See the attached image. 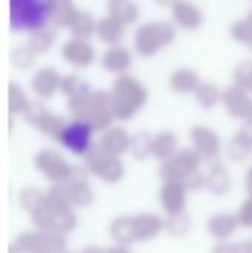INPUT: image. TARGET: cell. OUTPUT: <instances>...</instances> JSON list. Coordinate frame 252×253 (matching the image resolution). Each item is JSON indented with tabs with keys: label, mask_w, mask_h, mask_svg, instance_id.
<instances>
[{
	"label": "cell",
	"mask_w": 252,
	"mask_h": 253,
	"mask_svg": "<svg viewBox=\"0 0 252 253\" xmlns=\"http://www.w3.org/2000/svg\"><path fill=\"white\" fill-rule=\"evenodd\" d=\"M79 10L73 0H52V21L59 27H70Z\"/></svg>",
	"instance_id": "obj_25"
},
{
	"label": "cell",
	"mask_w": 252,
	"mask_h": 253,
	"mask_svg": "<svg viewBox=\"0 0 252 253\" xmlns=\"http://www.w3.org/2000/svg\"><path fill=\"white\" fill-rule=\"evenodd\" d=\"M239 221L238 215H230V213H217L211 216L208 221V230L209 234L217 239V240H226L229 239L238 228Z\"/></svg>",
	"instance_id": "obj_17"
},
{
	"label": "cell",
	"mask_w": 252,
	"mask_h": 253,
	"mask_svg": "<svg viewBox=\"0 0 252 253\" xmlns=\"http://www.w3.org/2000/svg\"><path fill=\"white\" fill-rule=\"evenodd\" d=\"M177 153V138L172 132H160L153 138L151 154L159 160H168Z\"/></svg>",
	"instance_id": "obj_23"
},
{
	"label": "cell",
	"mask_w": 252,
	"mask_h": 253,
	"mask_svg": "<svg viewBox=\"0 0 252 253\" xmlns=\"http://www.w3.org/2000/svg\"><path fill=\"white\" fill-rule=\"evenodd\" d=\"M61 77L53 68H40L31 77V89L39 98H50L61 87Z\"/></svg>",
	"instance_id": "obj_12"
},
{
	"label": "cell",
	"mask_w": 252,
	"mask_h": 253,
	"mask_svg": "<svg viewBox=\"0 0 252 253\" xmlns=\"http://www.w3.org/2000/svg\"><path fill=\"white\" fill-rule=\"evenodd\" d=\"M95 27H97V22L92 19V16L88 12H80V10L76 15L73 24L70 25L73 34L79 39H89L94 34Z\"/></svg>",
	"instance_id": "obj_34"
},
{
	"label": "cell",
	"mask_w": 252,
	"mask_h": 253,
	"mask_svg": "<svg viewBox=\"0 0 252 253\" xmlns=\"http://www.w3.org/2000/svg\"><path fill=\"white\" fill-rule=\"evenodd\" d=\"M239 133L252 145V120H245V125L241 127Z\"/></svg>",
	"instance_id": "obj_48"
},
{
	"label": "cell",
	"mask_w": 252,
	"mask_h": 253,
	"mask_svg": "<svg viewBox=\"0 0 252 253\" xmlns=\"http://www.w3.org/2000/svg\"><path fill=\"white\" fill-rule=\"evenodd\" d=\"M7 95H9V111H10V114H19V113L27 111L30 101H28L25 92L16 83H9Z\"/></svg>",
	"instance_id": "obj_35"
},
{
	"label": "cell",
	"mask_w": 252,
	"mask_h": 253,
	"mask_svg": "<svg viewBox=\"0 0 252 253\" xmlns=\"http://www.w3.org/2000/svg\"><path fill=\"white\" fill-rule=\"evenodd\" d=\"M175 37V30L169 22H149L135 33V49L143 56H153L160 47L169 44Z\"/></svg>",
	"instance_id": "obj_4"
},
{
	"label": "cell",
	"mask_w": 252,
	"mask_h": 253,
	"mask_svg": "<svg viewBox=\"0 0 252 253\" xmlns=\"http://www.w3.org/2000/svg\"><path fill=\"white\" fill-rule=\"evenodd\" d=\"M61 90H62L68 98L91 92V90H89V86H88L80 77H77L76 74H68V76H65V77L61 80Z\"/></svg>",
	"instance_id": "obj_38"
},
{
	"label": "cell",
	"mask_w": 252,
	"mask_h": 253,
	"mask_svg": "<svg viewBox=\"0 0 252 253\" xmlns=\"http://www.w3.org/2000/svg\"><path fill=\"white\" fill-rule=\"evenodd\" d=\"M190 227H192L190 218L184 212L169 215V218L165 222L166 231L172 236H184L190 230Z\"/></svg>",
	"instance_id": "obj_37"
},
{
	"label": "cell",
	"mask_w": 252,
	"mask_h": 253,
	"mask_svg": "<svg viewBox=\"0 0 252 253\" xmlns=\"http://www.w3.org/2000/svg\"><path fill=\"white\" fill-rule=\"evenodd\" d=\"M110 234H111L113 240L117 242L119 245H129V243L135 242L132 218H129V216L116 218L110 225Z\"/></svg>",
	"instance_id": "obj_27"
},
{
	"label": "cell",
	"mask_w": 252,
	"mask_h": 253,
	"mask_svg": "<svg viewBox=\"0 0 252 253\" xmlns=\"http://www.w3.org/2000/svg\"><path fill=\"white\" fill-rule=\"evenodd\" d=\"M37 127L40 129V132L43 135L50 136V138L58 141L62 129L65 127V120H64L62 116H58V114L46 111V114L43 116V119H42V122L39 123Z\"/></svg>",
	"instance_id": "obj_30"
},
{
	"label": "cell",
	"mask_w": 252,
	"mask_h": 253,
	"mask_svg": "<svg viewBox=\"0 0 252 253\" xmlns=\"http://www.w3.org/2000/svg\"><path fill=\"white\" fill-rule=\"evenodd\" d=\"M233 79L238 86L252 92V61L239 64L233 71Z\"/></svg>",
	"instance_id": "obj_40"
},
{
	"label": "cell",
	"mask_w": 252,
	"mask_h": 253,
	"mask_svg": "<svg viewBox=\"0 0 252 253\" xmlns=\"http://www.w3.org/2000/svg\"><path fill=\"white\" fill-rule=\"evenodd\" d=\"M114 156L111 153H108L102 145L101 142H97V144H92L91 148L86 151L85 154V163H86V168L91 173L100 176L102 173V170L107 168V165L111 162Z\"/></svg>",
	"instance_id": "obj_20"
},
{
	"label": "cell",
	"mask_w": 252,
	"mask_h": 253,
	"mask_svg": "<svg viewBox=\"0 0 252 253\" xmlns=\"http://www.w3.org/2000/svg\"><path fill=\"white\" fill-rule=\"evenodd\" d=\"M202 157L196 148L181 150L171 159L163 160V165L159 168V176L163 182H183L190 172L199 169Z\"/></svg>",
	"instance_id": "obj_6"
},
{
	"label": "cell",
	"mask_w": 252,
	"mask_h": 253,
	"mask_svg": "<svg viewBox=\"0 0 252 253\" xmlns=\"http://www.w3.org/2000/svg\"><path fill=\"white\" fill-rule=\"evenodd\" d=\"M247 19L250 21V24H251V25H252V10H251V12H250V15L247 16Z\"/></svg>",
	"instance_id": "obj_51"
},
{
	"label": "cell",
	"mask_w": 252,
	"mask_h": 253,
	"mask_svg": "<svg viewBox=\"0 0 252 253\" xmlns=\"http://www.w3.org/2000/svg\"><path fill=\"white\" fill-rule=\"evenodd\" d=\"M88 168L85 166H71L70 169V173H68V178H67V184L73 185V184H80V182H86L88 179Z\"/></svg>",
	"instance_id": "obj_47"
},
{
	"label": "cell",
	"mask_w": 252,
	"mask_h": 253,
	"mask_svg": "<svg viewBox=\"0 0 252 253\" xmlns=\"http://www.w3.org/2000/svg\"><path fill=\"white\" fill-rule=\"evenodd\" d=\"M156 1L162 6H174L178 0H156Z\"/></svg>",
	"instance_id": "obj_50"
},
{
	"label": "cell",
	"mask_w": 252,
	"mask_h": 253,
	"mask_svg": "<svg viewBox=\"0 0 252 253\" xmlns=\"http://www.w3.org/2000/svg\"><path fill=\"white\" fill-rule=\"evenodd\" d=\"M94 129L83 120L74 119L73 123L65 125L59 135V142L74 154H86L91 148V136Z\"/></svg>",
	"instance_id": "obj_8"
},
{
	"label": "cell",
	"mask_w": 252,
	"mask_h": 253,
	"mask_svg": "<svg viewBox=\"0 0 252 253\" xmlns=\"http://www.w3.org/2000/svg\"><path fill=\"white\" fill-rule=\"evenodd\" d=\"M31 221L39 230H55L59 233H70L76 225V216L70 208L55 209L45 203L31 213Z\"/></svg>",
	"instance_id": "obj_7"
},
{
	"label": "cell",
	"mask_w": 252,
	"mask_h": 253,
	"mask_svg": "<svg viewBox=\"0 0 252 253\" xmlns=\"http://www.w3.org/2000/svg\"><path fill=\"white\" fill-rule=\"evenodd\" d=\"M232 36L235 37V40L241 42V43H252V25L250 24L248 19H242L238 21L232 25Z\"/></svg>",
	"instance_id": "obj_43"
},
{
	"label": "cell",
	"mask_w": 252,
	"mask_h": 253,
	"mask_svg": "<svg viewBox=\"0 0 252 253\" xmlns=\"http://www.w3.org/2000/svg\"><path fill=\"white\" fill-rule=\"evenodd\" d=\"M34 163L37 169L53 182H65L71 166L64 160V157L53 150H42L37 153Z\"/></svg>",
	"instance_id": "obj_9"
},
{
	"label": "cell",
	"mask_w": 252,
	"mask_h": 253,
	"mask_svg": "<svg viewBox=\"0 0 252 253\" xmlns=\"http://www.w3.org/2000/svg\"><path fill=\"white\" fill-rule=\"evenodd\" d=\"M70 190H71V205L79 206V208H85V206H89L92 203L94 194H92V190L89 188V185L86 182L73 184V185H70Z\"/></svg>",
	"instance_id": "obj_39"
},
{
	"label": "cell",
	"mask_w": 252,
	"mask_h": 253,
	"mask_svg": "<svg viewBox=\"0 0 252 253\" xmlns=\"http://www.w3.org/2000/svg\"><path fill=\"white\" fill-rule=\"evenodd\" d=\"M122 175H123V165L117 159V156H114L111 159V162L107 165V168L102 170V173L100 175V178L104 182H107V184H114V182H117L122 178Z\"/></svg>",
	"instance_id": "obj_42"
},
{
	"label": "cell",
	"mask_w": 252,
	"mask_h": 253,
	"mask_svg": "<svg viewBox=\"0 0 252 253\" xmlns=\"http://www.w3.org/2000/svg\"><path fill=\"white\" fill-rule=\"evenodd\" d=\"M55 30L49 28L48 25L43 28H39L36 31H31L30 39H28V47L34 53H45L48 52L55 40Z\"/></svg>",
	"instance_id": "obj_28"
},
{
	"label": "cell",
	"mask_w": 252,
	"mask_h": 253,
	"mask_svg": "<svg viewBox=\"0 0 252 253\" xmlns=\"http://www.w3.org/2000/svg\"><path fill=\"white\" fill-rule=\"evenodd\" d=\"M45 199L46 196H43L40 191L34 188H24L19 193V206L31 215L45 203Z\"/></svg>",
	"instance_id": "obj_36"
},
{
	"label": "cell",
	"mask_w": 252,
	"mask_h": 253,
	"mask_svg": "<svg viewBox=\"0 0 252 253\" xmlns=\"http://www.w3.org/2000/svg\"><path fill=\"white\" fill-rule=\"evenodd\" d=\"M206 187L214 194H226L232 188V178L221 165H217L211 168V172L206 176Z\"/></svg>",
	"instance_id": "obj_24"
},
{
	"label": "cell",
	"mask_w": 252,
	"mask_h": 253,
	"mask_svg": "<svg viewBox=\"0 0 252 253\" xmlns=\"http://www.w3.org/2000/svg\"><path fill=\"white\" fill-rule=\"evenodd\" d=\"M132 62V56L128 52V49L120 47V46H113L110 47L104 55H102V65L107 71L110 73H125Z\"/></svg>",
	"instance_id": "obj_18"
},
{
	"label": "cell",
	"mask_w": 252,
	"mask_h": 253,
	"mask_svg": "<svg viewBox=\"0 0 252 253\" xmlns=\"http://www.w3.org/2000/svg\"><path fill=\"white\" fill-rule=\"evenodd\" d=\"M199 77L198 74L190 70V68H180L177 71L172 73L171 79H169V84L171 87L178 92V93H190L195 92L196 87L199 86Z\"/></svg>",
	"instance_id": "obj_22"
},
{
	"label": "cell",
	"mask_w": 252,
	"mask_h": 253,
	"mask_svg": "<svg viewBox=\"0 0 252 253\" xmlns=\"http://www.w3.org/2000/svg\"><path fill=\"white\" fill-rule=\"evenodd\" d=\"M123 25L125 24L122 21H119L117 18L108 15V16L101 18L97 22L95 33L102 42L113 44V43H117L123 37Z\"/></svg>",
	"instance_id": "obj_21"
},
{
	"label": "cell",
	"mask_w": 252,
	"mask_h": 253,
	"mask_svg": "<svg viewBox=\"0 0 252 253\" xmlns=\"http://www.w3.org/2000/svg\"><path fill=\"white\" fill-rule=\"evenodd\" d=\"M61 53L65 61L76 67H88L94 61V49L92 46L86 42V39H73L68 40L62 44Z\"/></svg>",
	"instance_id": "obj_11"
},
{
	"label": "cell",
	"mask_w": 252,
	"mask_h": 253,
	"mask_svg": "<svg viewBox=\"0 0 252 253\" xmlns=\"http://www.w3.org/2000/svg\"><path fill=\"white\" fill-rule=\"evenodd\" d=\"M252 145L241 135V133H236L227 144V156L230 160L233 162H244L245 159L250 157L251 154Z\"/></svg>",
	"instance_id": "obj_32"
},
{
	"label": "cell",
	"mask_w": 252,
	"mask_h": 253,
	"mask_svg": "<svg viewBox=\"0 0 252 253\" xmlns=\"http://www.w3.org/2000/svg\"><path fill=\"white\" fill-rule=\"evenodd\" d=\"M192 141L195 148L206 159H214L217 157L220 151V139L217 133L208 127L203 126H195L192 129Z\"/></svg>",
	"instance_id": "obj_14"
},
{
	"label": "cell",
	"mask_w": 252,
	"mask_h": 253,
	"mask_svg": "<svg viewBox=\"0 0 252 253\" xmlns=\"http://www.w3.org/2000/svg\"><path fill=\"white\" fill-rule=\"evenodd\" d=\"M181 184L186 187V190L198 191V190H201V188L206 184V176H205L199 169H196V170L190 172V173L184 178V181H183Z\"/></svg>",
	"instance_id": "obj_45"
},
{
	"label": "cell",
	"mask_w": 252,
	"mask_h": 253,
	"mask_svg": "<svg viewBox=\"0 0 252 253\" xmlns=\"http://www.w3.org/2000/svg\"><path fill=\"white\" fill-rule=\"evenodd\" d=\"M100 142L113 156H120L126 150H129L131 136L128 135V132L125 129H122V127H113V129H108L101 136Z\"/></svg>",
	"instance_id": "obj_19"
},
{
	"label": "cell",
	"mask_w": 252,
	"mask_h": 253,
	"mask_svg": "<svg viewBox=\"0 0 252 253\" xmlns=\"http://www.w3.org/2000/svg\"><path fill=\"white\" fill-rule=\"evenodd\" d=\"M160 203L169 215L184 212L186 209V187L181 182H165L160 188Z\"/></svg>",
	"instance_id": "obj_13"
},
{
	"label": "cell",
	"mask_w": 252,
	"mask_h": 253,
	"mask_svg": "<svg viewBox=\"0 0 252 253\" xmlns=\"http://www.w3.org/2000/svg\"><path fill=\"white\" fill-rule=\"evenodd\" d=\"M250 46H251V47H252V43H251V44H250Z\"/></svg>",
	"instance_id": "obj_52"
},
{
	"label": "cell",
	"mask_w": 252,
	"mask_h": 253,
	"mask_svg": "<svg viewBox=\"0 0 252 253\" xmlns=\"http://www.w3.org/2000/svg\"><path fill=\"white\" fill-rule=\"evenodd\" d=\"M134 236L137 242H146L156 237L165 227V222L153 213H141L132 218Z\"/></svg>",
	"instance_id": "obj_15"
},
{
	"label": "cell",
	"mask_w": 252,
	"mask_h": 253,
	"mask_svg": "<svg viewBox=\"0 0 252 253\" xmlns=\"http://www.w3.org/2000/svg\"><path fill=\"white\" fill-rule=\"evenodd\" d=\"M111 98L114 117L119 120H129L144 105L147 93L135 79L131 76H120L113 84Z\"/></svg>",
	"instance_id": "obj_3"
},
{
	"label": "cell",
	"mask_w": 252,
	"mask_h": 253,
	"mask_svg": "<svg viewBox=\"0 0 252 253\" xmlns=\"http://www.w3.org/2000/svg\"><path fill=\"white\" fill-rule=\"evenodd\" d=\"M151 144H153V136H150L149 132H138L131 138L129 150L135 159L144 160L151 154Z\"/></svg>",
	"instance_id": "obj_31"
},
{
	"label": "cell",
	"mask_w": 252,
	"mask_h": 253,
	"mask_svg": "<svg viewBox=\"0 0 252 253\" xmlns=\"http://www.w3.org/2000/svg\"><path fill=\"white\" fill-rule=\"evenodd\" d=\"M172 16L175 22L186 30H196L202 24L201 10L189 1L178 0L172 6Z\"/></svg>",
	"instance_id": "obj_16"
},
{
	"label": "cell",
	"mask_w": 252,
	"mask_h": 253,
	"mask_svg": "<svg viewBox=\"0 0 252 253\" xmlns=\"http://www.w3.org/2000/svg\"><path fill=\"white\" fill-rule=\"evenodd\" d=\"M238 221H239V225L245 228H252V196L242 203L239 213H238Z\"/></svg>",
	"instance_id": "obj_46"
},
{
	"label": "cell",
	"mask_w": 252,
	"mask_h": 253,
	"mask_svg": "<svg viewBox=\"0 0 252 253\" xmlns=\"http://www.w3.org/2000/svg\"><path fill=\"white\" fill-rule=\"evenodd\" d=\"M9 19L13 31H36L52 19V0H9Z\"/></svg>",
	"instance_id": "obj_2"
},
{
	"label": "cell",
	"mask_w": 252,
	"mask_h": 253,
	"mask_svg": "<svg viewBox=\"0 0 252 253\" xmlns=\"http://www.w3.org/2000/svg\"><path fill=\"white\" fill-rule=\"evenodd\" d=\"M108 15L123 24H132L138 18V6L132 0H108Z\"/></svg>",
	"instance_id": "obj_26"
},
{
	"label": "cell",
	"mask_w": 252,
	"mask_h": 253,
	"mask_svg": "<svg viewBox=\"0 0 252 253\" xmlns=\"http://www.w3.org/2000/svg\"><path fill=\"white\" fill-rule=\"evenodd\" d=\"M46 114V108L42 102L36 101V102H30L27 111L24 113L25 120L31 125V126H39V123L42 122L43 116Z\"/></svg>",
	"instance_id": "obj_44"
},
{
	"label": "cell",
	"mask_w": 252,
	"mask_h": 253,
	"mask_svg": "<svg viewBox=\"0 0 252 253\" xmlns=\"http://www.w3.org/2000/svg\"><path fill=\"white\" fill-rule=\"evenodd\" d=\"M221 101L233 117L252 120V98L247 93V89L238 84L229 86L221 93Z\"/></svg>",
	"instance_id": "obj_10"
},
{
	"label": "cell",
	"mask_w": 252,
	"mask_h": 253,
	"mask_svg": "<svg viewBox=\"0 0 252 253\" xmlns=\"http://www.w3.org/2000/svg\"><path fill=\"white\" fill-rule=\"evenodd\" d=\"M65 251V237L64 233L55 230H42V231H28L16 237L12 252H64Z\"/></svg>",
	"instance_id": "obj_5"
},
{
	"label": "cell",
	"mask_w": 252,
	"mask_h": 253,
	"mask_svg": "<svg viewBox=\"0 0 252 253\" xmlns=\"http://www.w3.org/2000/svg\"><path fill=\"white\" fill-rule=\"evenodd\" d=\"M195 93H196V99H198L199 105L203 108H212L218 102V99H221V93H220L218 87L209 82L199 83Z\"/></svg>",
	"instance_id": "obj_33"
},
{
	"label": "cell",
	"mask_w": 252,
	"mask_h": 253,
	"mask_svg": "<svg viewBox=\"0 0 252 253\" xmlns=\"http://www.w3.org/2000/svg\"><path fill=\"white\" fill-rule=\"evenodd\" d=\"M46 203L55 209L70 208L71 205V190L67 182H55L46 196Z\"/></svg>",
	"instance_id": "obj_29"
},
{
	"label": "cell",
	"mask_w": 252,
	"mask_h": 253,
	"mask_svg": "<svg viewBox=\"0 0 252 253\" xmlns=\"http://www.w3.org/2000/svg\"><path fill=\"white\" fill-rule=\"evenodd\" d=\"M245 185H247V191L252 196V166L250 168L248 173H247V179H245Z\"/></svg>",
	"instance_id": "obj_49"
},
{
	"label": "cell",
	"mask_w": 252,
	"mask_h": 253,
	"mask_svg": "<svg viewBox=\"0 0 252 253\" xmlns=\"http://www.w3.org/2000/svg\"><path fill=\"white\" fill-rule=\"evenodd\" d=\"M68 110L74 119L86 122L95 132L107 129L114 117L111 92L105 90L68 98Z\"/></svg>",
	"instance_id": "obj_1"
},
{
	"label": "cell",
	"mask_w": 252,
	"mask_h": 253,
	"mask_svg": "<svg viewBox=\"0 0 252 253\" xmlns=\"http://www.w3.org/2000/svg\"><path fill=\"white\" fill-rule=\"evenodd\" d=\"M34 52L28 47V46H25V47H16L13 52H12V55H10V59H12V64L16 67V68H19V70H25V68H28L31 64H33V59H34Z\"/></svg>",
	"instance_id": "obj_41"
}]
</instances>
